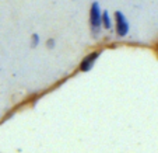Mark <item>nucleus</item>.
<instances>
[{
    "label": "nucleus",
    "mask_w": 158,
    "mask_h": 153,
    "mask_svg": "<svg viewBox=\"0 0 158 153\" xmlns=\"http://www.w3.org/2000/svg\"><path fill=\"white\" fill-rule=\"evenodd\" d=\"M114 21H115V33H116L118 38H123L129 34L130 30V25H129L127 18L125 17L122 11H115L114 13Z\"/></svg>",
    "instance_id": "2"
},
{
    "label": "nucleus",
    "mask_w": 158,
    "mask_h": 153,
    "mask_svg": "<svg viewBox=\"0 0 158 153\" xmlns=\"http://www.w3.org/2000/svg\"><path fill=\"white\" fill-rule=\"evenodd\" d=\"M55 45H56V41H55V38H49L48 41H46V46H48L49 49H53Z\"/></svg>",
    "instance_id": "6"
},
{
    "label": "nucleus",
    "mask_w": 158,
    "mask_h": 153,
    "mask_svg": "<svg viewBox=\"0 0 158 153\" xmlns=\"http://www.w3.org/2000/svg\"><path fill=\"white\" fill-rule=\"evenodd\" d=\"M102 11L101 6H99L98 2H93L91 7H89V28H91V33L94 35L101 31L102 27Z\"/></svg>",
    "instance_id": "1"
},
{
    "label": "nucleus",
    "mask_w": 158,
    "mask_h": 153,
    "mask_svg": "<svg viewBox=\"0 0 158 153\" xmlns=\"http://www.w3.org/2000/svg\"><path fill=\"white\" fill-rule=\"evenodd\" d=\"M39 41H41V38H39L38 34H32V37H31V46L36 48L39 45Z\"/></svg>",
    "instance_id": "5"
},
{
    "label": "nucleus",
    "mask_w": 158,
    "mask_h": 153,
    "mask_svg": "<svg viewBox=\"0 0 158 153\" xmlns=\"http://www.w3.org/2000/svg\"><path fill=\"white\" fill-rule=\"evenodd\" d=\"M99 55H101V52L99 51H95V52H91V54H88L85 58H84L83 60H81L80 63V70L81 72H88V70L93 69V66L95 65L97 59L99 58Z\"/></svg>",
    "instance_id": "3"
},
{
    "label": "nucleus",
    "mask_w": 158,
    "mask_h": 153,
    "mask_svg": "<svg viewBox=\"0 0 158 153\" xmlns=\"http://www.w3.org/2000/svg\"><path fill=\"white\" fill-rule=\"evenodd\" d=\"M102 28H105V30L112 28V17H110L109 11H106V10L102 11Z\"/></svg>",
    "instance_id": "4"
}]
</instances>
